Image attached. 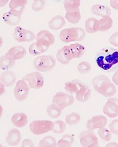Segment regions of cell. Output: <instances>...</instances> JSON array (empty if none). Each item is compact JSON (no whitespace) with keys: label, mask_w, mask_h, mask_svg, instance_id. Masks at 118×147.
<instances>
[{"label":"cell","mask_w":118,"mask_h":147,"mask_svg":"<svg viewBox=\"0 0 118 147\" xmlns=\"http://www.w3.org/2000/svg\"><path fill=\"white\" fill-rule=\"evenodd\" d=\"M92 85L98 93L106 98L113 97L117 93V88L114 84L104 75L97 76L93 78Z\"/></svg>","instance_id":"cell-2"},{"label":"cell","mask_w":118,"mask_h":147,"mask_svg":"<svg viewBox=\"0 0 118 147\" xmlns=\"http://www.w3.org/2000/svg\"><path fill=\"white\" fill-rule=\"evenodd\" d=\"M7 3H9L8 0H6V1H3V0H2V1H1V3H0V5H1V7H3V6H5V5H6Z\"/></svg>","instance_id":"cell-48"},{"label":"cell","mask_w":118,"mask_h":147,"mask_svg":"<svg viewBox=\"0 0 118 147\" xmlns=\"http://www.w3.org/2000/svg\"><path fill=\"white\" fill-rule=\"evenodd\" d=\"M84 84H83L79 80H73L67 81L65 84V90L71 94H76Z\"/></svg>","instance_id":"cell-23"},{"label":"cell","mask_w":118,"mask_h":147,"mask_svg":"<svg viewBox=\"0 0 118 147\" xmlns=\"http://www.w3.org/2000/svg\"><path fill=\"white\" fill-rule=\"evenodd\" d=\"M0 109H1V115H2V113H3V107L0 106Z\"/></svg>","instance_id":"cell-49"},{"label":"cell","mask_w":118,"mask_h":147,"mask_svg":"<svg viewBox=\"0 0 118 147\" xmlns=\"http://www.w3.org/2000/svg\"><path fill=\"white\" fill-rule=\"evenodd\" d=\"M54 123H55V126H54V129L52 131L53 133L58 134V135L61 134L66 129V123H65L62 120H56Z\"/></svg>","instance_id":"cell-37"},{"label":"cell","mask_w":118,"mask_h":147,"mask_svg":"<svg viewBox=\"0 0 118 147\" xmlns=\"http://www.w3.org/2000/svg\"><path fill=\"white\" fill-rule=\"evenodd\" d=\"M108 120L105 116L102 115H97L91 117V119L88 120L86 123L87 129L94 131V129H100L106 127V125L107 124Z\"/></svg>","instance_id":"cell-11"},{"label":"cell","mask_w":118,"mask_h":147,"mask_svg":"<svg viewBox=\"0 0 118 147\" xmlns=\"http://www.w3.org/2000/svg\"><path fill=\"white\" fill-rule=\"evenodd\" d=\"M5 55L11 60H21L27 55V51L22 46H15L9 49Z\"/></svg>","instance_id":"cell-12"},{"label":"cell","mask_w":118,"mask_h":147,"mask_svg":"<svg viewBox=\"0 0 118 147\" xmlns=\"http://www.w3.org/2000/svg\"><path fill=\"white\" fill-rule=\"evenodd\" d=\"M109 42L114 46L116 47H118V32H115L109 38Z\"/></svg>","instance_id":"cell-41"},{"label":"cell","mask_w":118,"mask_h":147,"mask_svg":"<svg viewBox=\"0 0 118 147\" xmlns=\"http://www.w3.org/2000/svg\"><path fill=\"white\" fill-rule=\"evenodd\" d=\"M106 147H118V143L117 142H110L106 145Z\"/></svg>","instance_id":"cell-46"},{"label":"cell","mask_w":118,"mask_h":147,"mask_svg":"<svg viewBox=\"0 0 118 147\" xmlns=\"http://www.w3.org/2000/svg\"><path fill=\"white\" fill-rule=\"evenodd\" d=\"M112 82L118 86V69L116 71L115 73L112 76Z\"/></svg>","instance_id":"cell-43"},{"label":"cell","mask_w":118,"mask_h":147,"mask_svg":"<svg viewBox=\"0 0 118 147\" xmlns=\"http://www.w3.org/2000/svg\"><path fill=\"white\" fill-rule=\"evenodd\" d=\"M98 134L99 138L103 141L109 142L112 139V132L110 131V130L106 129V127L98 129Z\"/></svg>","instance_id":"cell-35"},{"label":"cell","mask_w":118,"mask_h":147,"mask_svg":"<svg viewBox=\"0 0 118 147\" xmlns=\"http://www.w3.org/2000/svg\"><path fill=\"white\" fill-rule=\"evenodd\" d=\"M13 38L16 41L20 42H30L36 39V36L31 31L24 29L20 26H17L13 32Z\"/></svg>","instance_id":"cell-10"},{"label":"cell","mask_w":118,"mask_h":147,"mask_svg":"<svg viewBox=\"0 0 118 147\" xmlns=\"http://www.w3.org/2000/svg\"><path fill=\"white\" fill-rule=\"evenodd\" d=\"M56 65L55 58L51 55H39L33 60V66L37 72H48Z\"/></svg>","instance_id":"cell-4"},{"label":"cell","mask_w":118,"mask_h":147,"mask_svg":"<svg viewBox=\"0 0 118 147\" xmlns=\"http://www.w3.org/2000/svg\"><path fill=\"white\" fill-rule=\"evenodd\" d=\"M3 21L8 25H17L21 20V15L13 10H9L3 14Z\"/></svg>","instance_id":"cell-16"},{"label":"cell","mask_w":118,"mask_h":147,"mask_svg":"<svg viewBox=\"0 0 118 147\" xmlns=\"http://www.w3.org/2000/svg\"><path fill=\"white\" fill-rule=\"evenodd\" d=\"M23 80L27 82L30 88L36 89V90L41 89L44 85V78L40 72L28 73L27 75L24 76Z\"/></svg>","instance_id":"cell-6"},{"label":"cell","mask_w":118,"mask_h":147,"mask_svg":"<svg viewBox=\"0 0 118 147\" xmlns=\"http://www.w3.org/2000/svg\"><path fill=\"white\" fill-rule=\"evenodd\" d=\"M110 6H112L113 9L118 10V1L117 0H111L110 1Z\"/></svg>","instance_id":"cell-44"},{"label":"cell","mask_w":118,"mask_h":147,"mask_svg":"<svg viewBox=\"0 0 118 147\" xmlns=\"http://www.w3.org/2000/svg\"><path fill=\"white\" fill-rule=\"evenodd\" d=\"M74 142V135L72 134H66L62 136V138L58 142V146L70 147L72 146Z\"/></svg>","instance_id":"cell-32"},{"label":"cell","mask_w":118,"mask_h":147,"mask_svg":"<svg viewBox=\"0 0 118 147\" xmlns=\"http://www.w3.org/2000/svg\"><path fill=\"white\" fill-rule=\"evenodd\" d=\"M36 40H42L43 42L49 43L50 45H53L55 42V38L51 32L47 30H41L37 33Z\"/></svg>","instance_id":"cell-26"},{"label":"cell","mask_w":118,"mask_h":147,"mask_svg":"<svg viewBox=\"0 0 118 147\" xmlns=\"http://www.w3.org/2000/svg\"><path fill=\"white\" fill-rule=\"evenodd\" d=\"M91 11L92 13L95 15L100 16L102 18L104 17H110L112 14L111 9L108 6L102 5V4H94L91 6Z\"/></svg>","instance_id":"cell-17"},{"label":"cell","mask_w":118,"mask_h":147,"mask_svg":"<svg viewBox=\"0 0 118 147\" xmlns=\"http://www.w3.org/2000/svg\"><path fill=\"white\" fill-rule=\"evenodd\" d=\"M80 141L81 146L84 147H98V140L96 135L93 131L86 130L80 132Z\"/></svg>","instance_id":"cell-8"},{"label":"cell","mask_w":118,"mask_h":147,"mask_svg":"<svg viewBox=\"0 0 118 147\" xmlns=\"http://www.w3.org/2000/svg\"><path fill=\"white\" fill-rule=\"evenodd\" d=\"M85 31L89 34L97 32L99 31V21L94 18H89L85 21Z\"/></svg>","instance_id":"cell-22"},{"label":"cell","mask_w":118,"mask_h":147,"mask_svg":"<svg viewBox=\"0 0 118 147\" xmlns=\"http://www.w3.org/2000/svg\"><path fill=\"white\" fill-rule=\"evenodd\" d=\"M55 123L51 120H34L29 125L31 132L36 135H40L54 129Z\"/></svg>","instance_id":"cell-5"},{"label":"cell","mask_w":118,"mask_h":147,"mask_svg":"<svg viewBox=\"0 0 118 147\" xmlns=\"http://www.w3.org/2000/svg\"><path fill=\"white\" fill-rule=\"evenodd\" d=\"M56 58L61 65H68L73 58L71 51L69 46H65L59 49L56 54Z\"/></svg>","instance_id":"cell-13"},{"label":"cell","mask_w":118,"mask_h":147,"mask_svg":"<svg viewBox=\"0 0 118 147\" xmlns=\"http://www.w3.org/2000/svg\"><path fill=\"white\" fill-rule=\"evenodd\" d=\"M109 130L110 131L112 132L113 134H114L116 135H118V120L115 119V120H112V122L109 124Z\"/></svg>","instance_id":"cell-40"},{"label":"cell","mask_w":118,"mask_h":147,"mask_svg":"<svg viewBox=\"0 0 118 147\" xmlns=\"http://www.w3.org/2000/svg\"><path fill=\"white\" fill-rule=\"evenodd\" d=\"M61 108L59 107L58 105H56L55 103H52L51 105L47 106V115L51 118L55 119V118H58L61 117Z\"/></svg>","instance_id":"cell-28"},{"label":"cell","mask_w":118,"mask_h":147,"mask_svg":"<svg viewBox=\"0 0 118 147\" xmlns=\"http://www.w3.org/2000/svg\"><path fill=\"white\" fill-rule=\"evenodd\" d=\"M91 95V90L88 85L84 84L79 91L76 94V100L80 102H86L90 99Z\"/></svg>","instance_id":"cell-21"},{"label":"cell","mask_w":118,"mask_h":147,"mask_svg":"<svg viewBox=\"0 0 118 147\" xmlns=\"http://www.w3.org/2000/svg\"><path fill=\"white\" fill-rule=\"evenodd\" d=\"M39 147H56L58 146V142L54 137L51 135L46 136L40 140L39 143Z\"/></svg>","instance_id":"cell-33"},{"label":"cell","mask_w":118,"mask_h":147,"mask_svg":"<svg viewBox=\"0 0 118 147\" xmlns=\"http://www.w3.org/2000/svg\"><path fill=\"white\" fill-rule=\"evenodd\" d=\"M45 6L46 1L44 0H35L32 5V9L34 12H40L44 9Z\"/></svg>","instance_id":"cell-38"},{"label":"cell","mask_w":118,"mask_h":147,"mask_svg":"<svg viewBox=\"0 0 118 147\" xmlns=\"http://www.w3.org/2000/svg\"><path fill=\"white\" fill-rule=\"evenodd\" d=\"M15 65V61L9 59L6 55H3L0 58V66L3 71H8Z\"/></svg>","instance_id":"cell-31"},{"label":"cell","mask_w":118,"mask_h":147,"mask_svg":"<svg viewBox=\"0 0 118 147\" xmlns=\"http://www.w3.org/2000/svg\"><path fill=\"white\" fill-rule=\"evenodd\" d=\"M66 20L71 24H77L81 20V13H80V9H79L76 11L73 12H66L65 17Z\"/></svg>","instance_id":"cell-29"},{"label":"cell","mask_w":118,"mask_h":147,"mask_svg":"<svg viewBox=\"0 0 118 147\" xmlns=\"http://www.w3.org/2000/svg\"><path fill=\"white\" fill-rule=\"evenodd\" d=\"M95 63L101 71L113 72L118 69V50L106 47L100 50L95 56Z\"/></svg>","instance_id":"cell-1"},{"label":"cell","mask_w":118,"mask_h":147,"mask_svg":"<svg viewBox=\"0 0 118 147\" xmlns=\"http://www.w3.org/2000/svg\"><path fill=\"white\" fill-rule=\"evenodd\" d=\"M69 47L73 58H80V57H83L84 55L86 49H85V47L84 45L76 42V43L71 44Z\"/></svg>","instance_id":"cell-25"},{"label":"cell","mask_w":118,"mask_h":147,"mask_svg":"<svg viewBox=\"0 0 118 147\" xmlns=\"http://www.w3.org/2000/svg\"><path fill=\"white\" fill-rule=\"evenodd\" d=\"M21 147H34V144L32 140L26 138L21 142Z\"/></svg>","instance_id":"cell-42"},{"label":"cell","mask_w":118,"mask_h":147,"mask_svg":"<svg viewBox=\"0 0 118 147\" xmlns=\"http://www.w3.org/2000/svg\"><path fill=\"white\" fill-rule=\"evenodd\" d=\"M86 37V31L82 28H69L61 30L59 39L63 42H80Z\"/></svg>","instance_id":"cell-3"},{"label":"cell","mask_w":118,"mask_h":147,"mask_svg":"<svg viewBox=\"0 0 118 147\" xmlns=\"http://www.w3.org/2000/svg\"><path fill=\"white\" fill-rule=\"evenodd\" d=\"M108 101H111V102H115L117 105H118V98H113V97H111V98H109Z\"/></svg>","instance_id":"cell-47"},{"label":"cell","mask_w":118,"mask_h":147,"mask_svg":"<svg viewBox=\"0 0 118 147\" xmlns=\"http://www.w3.org/2000/svg\"><path fill=\"white\" fill-rule=\"evenodd\" d=\"M113 19L110 17H104L99 20V31L106 32L113 27Z\"/></svg>","instance_id":"cell-30"},{"label":"cell","mask_w":118,"mask_h":147,"mask_svg":"<svg viewBox=\"0 0 118 147\" xmlns=\"http://www.w3.org/2000/svg\"><path fill=\"white\" fill-rule=\"evenodd\" d=\"M28 51H29V54H30L31 55H33V56L40 55V54H42V52L39 51V48L37 47L36 42H34V43H32V44H31V45L29 46Z\"/></svg>","instance_id":"cell-39"},{"label":"cell","mask_w":118,"mask_h":147,"mask_svg":"<svg viewBox=\"0 0 118 147\" xmlns=\"http://www.w3.org/2000/svg\"><path fill=\"white\" fill-rule=\"evenodd\" d=\"M27 3V0H11L9 3V7L10 10H13L22 16Z\"/></svg>","instance_id":"cell-20"},{"label":"cell","mask_w":118,"mask_h":147,"mask_svg":"<svg viewBox=\"0 0 118 147\" xmlns=\"http://www.w3.org/2000/svg\"><path fill=\"white\" fill-rule=\"evenodd\" d=\"M81 117L78 113H72L65 117V123L69 125H76L80 121Z\"/></svg>","instance_id":"cell-34"},{"label":"cell","mask_w":118,"mask_h":147,"mask_svg":"<svg viewBox=\"0 0 118 147\" xmlns=\"http://www.w3.org/2000/svg\"><path fill=\"white\" fill-rule=\"evenodd\" d=\"M65 20L61 15H56L48 22V26L51 30H60L65 26Z\"/></svg>","instance_id":"cell-24"},{"label":"cell","mask_w":118,"mask_h":147,"mask_svg":"<svg viewBox=\"0 0 118 147\" xmlns=\"http://www.w3.org/2000/svg\"><path fill=\"white\" fill-rule=\"evenodd\" d=\"M74 97L71 94L64 93V92H58L52 98V103L58 105L61 109L69 107L75 102Z\"/></svg>","instance_id":"cell-7"},{"label":"cell","mask_w":118,"mask_h":147,"mask_svg":"<svg viewBox=\"0 0 118 147\" xmlns=\"http://www.w3.org/2000/svg\"><path fill=\"white\" fill-rule=\"evenodd\" d=\"M91 69V66L89 62L83 61L81 62H80L77 65V70L78 72L82 74V75H86L90 72Z\"/></svg>","instance_id":"cell-36"},{"label":"cell","mask_w":118,"mask_h":147,"mask_svg":"<svg viewBox=\"0 0 118 147\" xmlns=\"http://www.w3.org/2000/svg\"><path fill=\"white\" fill-rule=\"evenodd\" d=\"M63 5L67 12H73L80 9L81 2L80 0H65Z\"/></svg>","instance_id":"cell-27"},{"label":"cell","mask_w":118,"mask_h":147,"mask_svg":"<svg viewBox=\"0 0 118 147\" xmlns=\"http://www.w3.org/2000/svg\"><path fill=\"white\" fill-rule=\"evenodd\" d=\"M29 90H30V87L25 80H24L23 79L18 80V82L16 83L14 90H13L14 98L19 102L24 101L28 96Z\"/></svg>","instance_id":"cell-9"},{"label":"cell","mask_w":118,"mask_h":147,"mask_svg":"<svg viewBox=\"0 0 118 147\" xmlns=\"http://www.w3.org/2000/svg\"><path fill=\"white\" fill-rule=\"evenodd\" d=\"M21 132L18 128L10 129L7 134L6 141V143L10 146H16L21 142Z\"/></svg>","instance_id":"cell-14"},{"label":"cell","mask_w":118,"mask_h":147,"mask_svg":"<svg viewBox=\"0 0 118 147\" xmlns=\"http://www.w3.org/2000/svg\"><path fill=\"white\" fill-rule=\"evenodd\" d=\"M103 113L109 118H116L118 116V105L115 102L108 101L103 106Z\"/></svg>","instance_id":"cell-18"},{"label":"cell","mask_w":118,"mask_h":147,"mask_svg":"<svg viewBox=\"0 0 118 147\" xmlns=\"http://www.w3.org/2000/svg\"><path fill=\"white\" fill-rule=\"evenodd\" d=\"M0 81L6 87H12L17 82V76L10 70L3 71L0 75Z\"/></svg>","instance_id":"cell-15"},{"label":"cell","mask_w":118,"mask_h":147,"mask_svg":"<svg viewBox=\"0 0 118 147\" xmlns=\"http://www.w3.org/2000/svg\"><path fill=\"white\" fill-rule=\"evenodd\" d=\"M5 85L3 84H2L1 83V84H0V94L1 95H3V94H5L6 93V90H5Z\"/></svg>","instance_id":"cell-45"},{"label":"cell","mask_w":118,"mask_h":147,"mask_svg":"<svg viewBox=\"0 0 118 147\" xmlns=\"http://www.w3.org/2000/svg\"><path fill=\"white\" fill-rule=\"evenodd\" d=\"M28 119L27 115L24 113H17L11 117V122L18 128H21L26 126Z\"/></svg>","instance_id":"cell-19"}]
</instances>
